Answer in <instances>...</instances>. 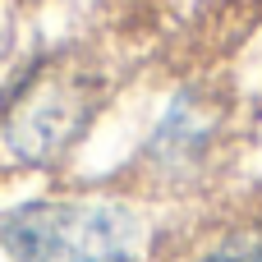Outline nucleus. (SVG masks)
I'll return each instance as SVG.
<instances>
[{
	"mask_svg": "<svg viewBox=\"0 0 262 262\" xmlns=\"http://www.w3.org/2000/svg\"><path fill=\"white\" fill-rule=\"evenodd\" d=\"M170 262H262V203L180 226Z\"/></svg>",
	"mask_w": 262,
	"mask_h": 262,
	"instance_id": "obj_4",
	"label": "nucleus"
},
{
	"mask_svg": "<svg viewBox=\"0 0 262 262\" xmlns=\"http://www.w3.org/2000/svg\"><path fill=\"white\" fill-rule=\"evenodd\" d=\"M180 221L124 184L46 189L0 207L9 262H170Z\"/></svg>",
	"mask_w": 262,
	"mask_h": 262,
	"instance_id": "obj_1",
	"label": "nucleus"
},
{
	"mask_svg": "<svg viewBox=\"0 0 262 262\" xmlns=\"http://www.w3.org/2000/svg\"><path fill=\"white\" fill-rule=\"evenodd\" d=\"M115 92L111 64L88 46L32 55L0 88V170L51 175L97 129Z\"/></svg>",
	"mask_w": 262,
	"mask_h": 262,
	"instance_id": "obj_2",
	"label": "nucleus"
},
{
	"mask_svg": "<svg viewBox=\"0 0 262 262\" xmlns=\"http://www.w3.org/2000/svg\"><path fill=\"white\" fill-rule=\"evenodd\" d=\"M18 5H41V0H18Z\"/></svg>",
	"mask_w": 262,
	"mask_h": 262,
	"instance_id": "obj_5",
	"label": "nucleus"
},
{
	"mask_svg": "<svg viewBox=\"0 0 262 262\" xmlns=\"http://www.w3.org/2000/svg\"><path fill=\"white\" fill-rule=\"evenodd\" d=\"M230 97L216 83L175 88L115 184L157 207H180L184 198L216 184V170L230 152Z\"/></svg>",
	"mask_w": 262,
	"mask_h": 262,
	"instance_id": "obj_3",
	"label": "nucleus"
}]
</instances>
